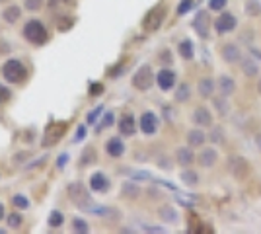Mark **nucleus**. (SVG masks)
Instances as JSON below:
<instances>
[{
    "label": "nucleus",
    "mask_w": 261,
    "mask_h": 234,
    "mask_svg": "<svg viewBox=\"0 0 261 234\" xmlns=\"http://www.w3.org/2000/svg\"><path fill=\"white\" fill-rule=\"evenodd\" d=\"M22 35L32 45H45L49 41V32H47L45 24L39 22V20H35V18H32V20L26 22V26L22 28Z\"/></svg>",
    "instance_id": "f257e3e1"
},
{
    "label": "nucleus",
    "mask_w": 261,
    "mask_h": 234,
    "mask_svg": "<svg viewBox=\"0 0 261 234\" xmlns=\"http://www.w3.org/2000/svg\"><path fill=\"white\" fill-rule=\"evenodd\" d=\"M226 172L236 180V182H245L251 174V162L245 156L240 154H232L226 160Z\"/></svg>",
    "instance_id": "f03ea898"
},
{
    "label": "nucleus",
    "mask_w": 261,
    "mask_h": 234,
    "mask_svg": "<svg viewBox=\"0 0 261 234\" xmlns=\"http://www.w3.org/2000/svg\"><path fill=\"white\" fill-rule=\"evenodd\" d=\"M0 74H2V78L8 82V84H20L28 78V68L22 61L18 59H8L2 68H0Z\"/></svg>",
    "instance_id": "7ed1b4c3"
},
{
    "label": "nucleus",
    "mask_w": 261,
    "mask_h": 234,
    "mask_svg": "<svg viewBox=\"0 0 261 234\" xmlns=\"http://www.w3.org/2000/svg\"><path fill=\"white\" fill-rule=\"evenodd\" d=\"M154 82H156V74H154V70H152V67L148 63L141 65L135 70L133 78H130V84H133V88L139 90V92H148L154 86Z\"/></svg>",
    "instance_id": "20e7f679"
},
{
    "label": "nucleus",
    "mask_w": 261,
    "mask_h": 234,
    "mask_svg": "<svg viewBox=\"0 0 261 234\" xmlns=\"http://www.w3.org/2000/svg\"><path fill=\"white\" fill-rule=\"evenodd\" d=\"M238 26H240V22H238L236 14L230 12V10H222V12H218V16H216L214 22H212V30H214L216 35H228V33H234V32L238 30Z\"/></svg>",
    "instance_id": "39448f33"
},
{
    "label": "nucleus",
    "mask_w": 261,
    "mask_h": 234,
    "mask_svg": "<svg viewBox=\"0 0 261 234\" xmlns=\"http://www.w3.org/2000/svg\"><path fill=\"white\" fill-rule=\"evenodd\" d=\"M66 195H68V199H70L76 207H80V209H84L86 205L92 203L90 189H88L82 182H70V184L66 185Z\"/></svg>",
    "instance_id": "423d86ee"
},
{
    "label": "nucleus",
    "mask_w": 261,
    "mask_h": 234,
    "mask_svg": "<svg viewBox=\"0 0 261 234\" xmlns=\"http://www.w3.org/2000/svg\"><path fill=\"white\" fill-rule=\"evenodd\" d=\"M218 55H220L222 63H226V65H230V67L240 65V61H242V57H244L240 45L234 43V41H224V43L218 47Z\"/></svg>",
    "instance_id": "0eeeda50"
},
{
    "label": "nucleus",
    "mask_w": 261,
    "mask_h": 234,
    "mask_svg": "<svg viewBox=\"0 0 261 234\" xmlns=\"http://www.w3.org/2000/svg\"><path fill=\"white\" fill-rule=\"evenodd\" d=\"M191 123L201 129H211L214 125V113L207 105H197L191 111Z\"/></svg>",
    "instance_id": "6e6552de"
},
{
    "label": "nucleus",
    "mask_w": 261,
    "mask_h": 234,
    "mask_svg": "<svg viewBox=\"0 0 261 234\" xmlns=\"http://www.w3.org/2000/svg\"><path fill=\"white\" fill-rule=\"evenodd\" d=\"M139 129L143 131V135L147 137H154L160 129V117L154 111H143V115L139 117Z\"/></svg>",
    "instance_id": "1a4fd4ad"
},
{
    "label": "nucleus",
    "mask_w": 261,
    "mask_h": 234,
    "mask_svg": "<svg viewBox=\"0 0 261 234\" xmlns=\"http://www.w3.org/2000/svg\"><path fill=\"white\" fill-rule=\"evenodd\" d=\"M164 18H166V8H164V6H156V8H152V10L145 16V20H143V30L148 32V33L158 32L160 26L164 24Z\"/></svg>",
    "instance_id": "9d476101"
},
{
    "label": "nucleus",
    "mask_w": 261,
    "mask_h": 234,
    "mask_svg": "<svg viewBox=\"0 0 261 234\" xmlns=\"http://www.w3.org/2000/svg\"><path fill=\"white\" fill-rule=\"evenodd\" d=\"M193 30L201 39H209L211 30H212V20H211V10H199L195 20H193Z\"/></svg>",
    "instance_id": "9b49d317"
},
{
    "label": "nucleus",
    "mask_w": 261,
    "mask_h": 234,
    "mask_svg": "<svg viewBox=\"0 0 261 234\" xmlns=\"http://www.w3.org/2000/svg\"><path fill=\"white\" fill-rule=\"evenodd\" d=\"M156 84L162 92H170L176 88L178 84V74L172 67H162L158 72H156Z\"/></svg>",
    "instance_id": "f8f14e48"
},
{
    "label": "nucleus",
    "mask_w": 261,
    "mask_h": 234,
    "mask_svg": "<svg viewBox=\"0 0 261 234\" xmlns=\"http://www.w3.org/2000/svg\"><path fill=\"white\" fill-rule=\"evenodd\" d=\"M218 150H216V147L214 145H211V147H201L199 149V154H197V164L203 168V170H211V168H214L216 166V162H218Z\"/></svg>",
    "instance_id": "ddd939ff"
},
{
    "label": "nucleus",
    "mask_w": 261,
    "mask_h": 234,
    "mask_svg": "<svg viewBox=\"0 0 261 234\" xmlns=\"http://www.w3.org/2000/svg\"><path fill=\"white\" fill-rule=\"evenodd\" d=\"M117 129H119L121 137H133L139 129V121L135 119L133 113H123L117 121Z\"/></svg>",
    "instance_id": "4468645a"
},
{
    "label": "nucleus",
    "mask_w": 261,
    "mask_h": 234,
    "mask_svg": "<svg viewBox=\"0 0 261 234\" xmlns=\"http://www.w3.org/2000/svg\"><path fill=\"white\" fill-rule=\"evenodd\" d=\"M174 160L178 162V166L181 168H189L197 162V154H195V149L185 145V147H178L176 152H174Z\"/></svg>",
    "instance_id": "2eb2a0df"
},
{
    "label": "nucleus",
    "mask_w": 261,
    "mask_h": 234,
    "mask_svg": "<svg viewBox=\"0 0 261 234\" xmlns=\"http://www.w3.org/2000/svg\"><path fill=\"white\" fill-rule=\"evenodd\" d=\"M216 92L222 94V96H226V98H232V96L238 92V82H236V78L230 76V74H220V76L216 78Z\"/></svg>",
    "instance_id": "dca6fc26"
},
{
    "label": "nucleus",
    "mask_w": 261,
    "mask_h": 234,
    "mask_svg": "<svg viewBox=\"0 0 261 234\" xmlns=\"http://www.w3.org/2000/svg\"><path fill=\"white\" fill-rule=\"evenodd\" d=\"M240 70H242V74H244L245 78H259V74H261L259 63H257L253 57H249V55H244V57H242V61H240Z\"/></svg>",
    "instance_id": "f3484780"
},
{
    "label": "nucleus",
    "mask_w": 261,
    "mask_h": 234,
    "mask_svg": "<svg viewBox=\"0 0 261 234\" xmlns=\"http://www.w3.org/2000/svg\"><path fill=\"white\" fill-rule=\"evenodd\" d=\"M197 94L203 100H212V96L216 94V78L212 76H203L197 82Z\"/></svg>",
    "instance_id": "a211bd4d"
},
{
    "label": "nucleus",
    "mask_w": 261,
    "mask_h": 234,
    "mask_svg": "<svg viewBox=\"0 0 261 234\" xmlns=\"http://www.w3.org/2000/svg\"><path fill=\"white\" fill-rule=\"evenodd\" d=\"M103 150H105V154H107L109 158H121V156L127 152V147H125V143H123L121 137H109V139L105 141Z\"/></svg>",
    "instance_id": "6ab92c4d"
},
{
    "label": "nucleus",
    "mask_w": 261,
    "mask_h": 234,
    "mask_svg": "<svg viewBox=\"0 0 261 234\" xmlns=\"http://www.w3.org/2000/svg\"><path fill=\"white\" fill-rule=\"evenodd\" d=\"M90 189L96 193H107L111 189V180L103 172H94L90 176Z\"/></svg>",
    "instance_id": "aec40b11"
},
{
    "label": "nucleus",
    "mask_w": 261,
    "mask_h": 234,
    "mask_svg": "<svg viewBox=\"0 0 261 234\" xmlns=\"http://www.w3.org/2000/svg\"><path fill=\"white\" fill-rule=\"evenodd\" d=\"M185 141H187V145H189V147H193V149H201V147H205V145H207L209 137H207L205 129H201V127H195V125H193V129H189V131L185 133Z\"/></svg>",
    "instance_id": "412c9836"
},
{
    "label": "nucleus",
    "mask_w": 261,
    "mask_h": 234,
    "mask_svg": "<svg viewBox=\"0 0 261 234\" xmlns=\"http://www.w3.org/2000/svg\"><path fill=\"white\" fill-rule=\"evenodd\" d=\"M212 109L216 111V115L220 117V119H224V117H228L230 115V111H232V105H230V98H226V96H222V94H214L212 96Z\"/></svg>",
    "instance_id": "4be33fe9"
},
{
    "label": "nucleus",
    "mask_w": 261,
    "mask_h": 234,
    "mask_svg": "<svg viewBox=\"0 0 261 234\" xmlns=\"http://www.w3.org/2000/svg\"><path fill=\"white\" fill-rule=\"evenodd\" d=\"M65 131H66V123H53V125L47 129V133H45L43 147H51V145L59 143L61 137L65 135Z\"/></svg>",
    "instance_id": "5701e85b"
},
{
    "label": "nucleus",
    "mask_w": 261,
    "mask_h": 234,
    "mask_svg": "<svg viewBox=\"0 0 261 234\" xmlns=\"http://www.w3.org/2000/svg\"><path fill=\"white\" fill-rule=\"evenodd\" d=\"M179 182L183 185H187V187H197L201 184V174L195 168H191V166L189 168H183L179 172Z\"/></svg>",
    "instance_id": "b1692460"
},
{
    "label": "nucleus",
    "mask_w": 261,
    "mask_h": 234,
    "mask_svg": "<svg viewBox=\"0 0 261 234\" xmlns=\"http://www.w3.org/2000/svg\"><path fill=\"white\" fill-rule=\"evenodd\" d=\"M207 137H209V143L214 145V147L226 143V133H224V127H222V125H212V127L209 129Z\"/></svg>",
    "instance_id": "393cba45"
},
{
    "label": "nucleus",
    "mask_w": 261,
    "mask_h": 234,
    "mask_svg": "<svg viewBox=\"0 0 261 234\" xmlns=\"http://www.w3.org/2000/svg\"><path fill=\"white\" fill-rule=\"evenodd\" d=\"M141 193H143V189L135 182H125L121 187V197H125V199H139Z\"/></svg>",
    "instance_id": "a878e982"
},
{
    "label": "nucleus",
    "mask_w": 261,
    "mask_h": 234,
    "mask_svg": "<svg viewBox=\"0 0 261 234\" xmlns=\"http://www.w3.org/2000/svg\"><path fill=\"white\" fill-rule=\"evenodd\" d=\"M178 53H179V57L183 61H193V57H195V45H193V41L191 39H181L178 43Z\"/></svg>",
    "instance_id": "bb28decb"
},
{
    "label": "nucleus",
    "mask_w": 261,
    "mask_h": 234,
    "mask_svg": "<svg viewBox=\"0 0 261 234\" xmlns=\"http://www.w3.org/2000/svg\"><path fill=\"white\" fill-rule=\"evenodd\" d=\"M158 217H160L164 222H168V224H176V222L179 220V215H178V211H176L172 205H162L160 211H158Z\"/></svg>",
    "instance_id": "cd10ccee"
},
{
    "label": "nucleus",
    "mask_w": 261,
    "mask_h": 234,
    "mask_svg": "<svg viewBox=\"0 0 261 234\" xmlns=\"http://www.w3.org/2000/svg\"><path fill=\"white\" fill-rule=\"evenodd\" d=\"M20 18H22V8L16 6V4L6 6V8L2 10V20H4L6 24H16Z\"/></svg>",
    "instance_id": "c85d7f7f"
},
{
    "label": "nucleus",
    "mask_w": 261,
    "mask_h": 234,
    "mask_svg": "<svg viewBox=\"0 0 261 234\" xmlns=\"http://www.w3.org/2000/svg\"><path fill=\"white\" fill-rule=\"evenodd\" d=\"M174 100H176L178 103L189 101V100H191V86H189L187 82H181V84L176 88V92H174Z\"/></svg>",
    "instance_id": "c756f323"
},
{
    "label": "nucleus",
    "mask_w": 261,
    "mask_h": 234,
    "mask_svg": "<svg viewBox=\"0 0 261 234\" xmlns=\"http://www.w3.org/2000/svg\"><path fill=\"white\" fill-rule=\"evenodd\" d=\"M244 12L247 18H259L261 16V0H245Z\"/></svg>",
    "instance_id": "7c9ffc66"
},
{
    "label": "nucleus",
    "mask_w": 261,
    "mask_h": 234,
    "mask_svg": "<svg viewBox=\"0 0 261 234\" xmlns=\"http://www.w3.org/2000/svg\"><path fill=\"white\" fill-rule=\"evenodd\" d=\"M96 162V150L92 149V147H88L84 152H82V156H80V166H90V164H94Z\"/></svg>",
    "instance_id": "2f4dec72"
},
{
    "label": "nucleus",
    "mask_w": 261,
    "mask_h": 234,
    "mask_svg": "<svg viewBox=\"0 0 261 234\" xmlns=\"http://www.w3.org/2000/svg\"><path fill=\"white\" fill-rule=\"evenodd\" d=\"M43 4H45V0H24V10L33 14V12H39L43 8Z\"/></svg>",
    "instance_id": "473e14b6"
},
{
    "label": "nucleus",
    "mask_w": 261,
    "mask_h": 234,
    "mask_svg": "<svg viewBox=\"0 0 261 234\" xmlns=\"http://www.w3.org/2000/svg\"><path fill=\"white\" fill-rule=\"evenodd\" d=\"M226 6H228V0H209V4H207V8L211 12H214V14L226 10Z\"/></svg>",
    "instance_id": "72a5a7b5"
},
{
    "label": "nucleus",
    "mask_w": 261,
    "mask_h": 234,
    "mask_svg": "<svg viewBox=\"0 0 261 234\" xmlns=\"http://www.w3.org/2000/svg\"><path fill=\"white\" fill-rule=\"evenodd\" d=\"M158 61L162 67H172L174 65V55H172V49H162L160 55H158Z\"/></svg>",
    "instance_id": "f704fd0d"
},
{
    "label": "nucleus",
    "mask_w": 261,
    "mask_h": 234,
    "mask_svg": "<svg viewBox=\"0 0 261 234\" xmlns=\"http://www.w3.org/2000/svg\"><path fill=\"white\" fill-rule=\"evenodd\" d=\"M63 222H65V217H63L61 211H53L49 215V226L51 228H59V226H63Z\"/></svg>",
    "instance_id": "c9c22d12"
},
{
    "label": "nucleus",
    "mask_w": 261,
    "mask_h": 234,
    "mask_svg": "<svg viewBox=\"0 0 261 234\" xmlns=\"http://www.w3.org/2000/svg\"><path fill=\"white\" fill-rule=\"evenodd\" d=\"M12 203L16 205V209H22V211L30 207V201H28V197H26V195H22V193L14 195V197H12Z\"/></svg>",
    "instance_id": "e433bc0d"
},
{
    "label": "nucleus",
    "mask_w": 261,
    "mask_h": 234,
    "mask_svg": "<svg viewBox=\"0 0 261 234\" xmlns=\"http://www.w3.org/2000/svg\"><path fill=\"white\" fill-rule=\"evenodd\" d=\"M22 220H24L22 213H12V215H8V218H6V222H8L10 228H18V226H22Z\"/></svg>",
    "instance_id": "4c0bfd02"
},
{
    "label": "nucleus",
    "mask_w": 261,
    "mask_h": 234,
    "mask_svg": "<svg viewBox=\"0 0 261 234\" xmlns=\"http://www.w3.org/2000/svg\"><path fill=\"white\" fill-rule=\"evenodd\" d=\"M195 6V2H193V0H181V2H179V6H178V16H185L191 8Z\"/></svg>",
    "instance_id": "58836bf2"
},
{
    "label": "nucleus",
    "mask_w": 261,
    "mask_h": 234,
    "mask_svg": "<svg viewBox=\"0 0 261 234\" xmlns=\"http://www.w3.org/2000/svg\"><path fill=\"white\" fill-rule=\"evenodd\" d=\"M113 123H115V119H113V113L109 111V113H105V117H103V121H101V123H99V125H98L96 129H98V133H99V131L107 129V127H109V125H113Z\"/></svg>",
    "instance_id": "ea45409f"
},
{
    "label": "nucleus",
    "mask_w": 261,
    "mask_h": 234,
    "mask_svg": "<svg viewBox=\"0 0 261 234\" xmlns=\"http://www.w3.org/2000/svg\"><path fill=\"white\" fill-rule=\"evenodd\" d=\"M72 228H74V232H88V222L82 220V218H74L72 220Z\"/></svg>",
    "instance_id": "a19ab883"
},
{
    "label": "nucleus",
    "mask_w": 261,
    "mask_h": 234,
    "mask_svg": "<svg viewBox=\"0 0 261 234\" xmlns=\"http://www.w3.org/2000/svg\"><path fill=\"white\" fill-rule=\"evenodd\" d=\"M10 96H12L10 88H6L4 84H0V103H4V101H8V100H10Z\"/></svg>",
    "instance_id": "79ce46f5"
},
{
    "label": "nucleus",
    "mask_w": 261,
    "mask_h": 234,
    "mask_svg": "<svg viewBox=\"0 0 261 234\" xmlns=\"http://www.w3.org/2000/svg\"><path fill=\"white\" fill-rule=\"evenodd\" d=\"M72 24H74V20H70V18H63V20H59V32H66V30H70Z\"/></svg>",
    "instance_id": "37998d69"
},
{
    "label": "nucleus",
    "mask_w": 261,
    "mask_h": 234,
    "mask_svg": "<svg viewBox=\"0 0 261 234\" xmlns=\"http://www.w3.org/2000/svg\"><path fill=\"white\" fill-rule=\"evenodd\" d=\"M98 94H103V84L101 82H96L90 86V96H98Z\"/></svg>",
    "instance_id": "c03bdc74"
},
{
    "label": "nucleus",
    "mask_w": 261,
    "mask_h": 234,
    "mask_svg": "<svg viewBox=\"0 0 261 234\" xmlns=\"http://www.w3.org/2000/svg\"><path fill=\"white\" fill-rule=\"evenodd\" d=\"M158 168H162V170H172V160L160 158V160H158Z\"/></svg>",
    "instance_id": "a18cd8bd"
},
{
    "label": "nucleus",
    "mask_w": 261,
    "mask_h": 234,
    "mask_svg": "<svg viewBox=\"0 0 261 234\" xmlns=\"http://www.w3.org/2000/svg\"><path fill=\"white\" fill-rule=\"evenodd\" d=\"M99 113H101V105H99V107H96V109L88 115V123H96V117H98Z\"/></svg>",
    "instance_id": "49530a36"
},
{
    "label": "nucleus",
    "mask_w": 261,
    "mask_h": 234,
    "mask_svg": "<svg viewBox=\"0 0 261 234\" xmlns=\"http://www.w3.org/2000/svg\"><path fill=\"white\" fill-rule=\"evenodd\" d=\"M6 53H10V45H8L6 41L0 39V57H4Z\"/></svg>",
    "instance_id": "de8ad7c7"
},
{
    "label": "nucleus",
    "mask_w": 261,
    "mask_h": 234,
    "mask_svg": "<svg viewBox=\"0 0 261 234\" xmlns=\"http://www.w3.org/2000/svg\"><path fill=\"white\" fill-rule=\"evenodd\" d=\"M82 137H86V127H84V125H80V127H78V135H76V141H80Z\"/></svg>",
    "instance_id": "09e8293b"
},
{
    "label": "nucleus",
    "mask_w": 261,
    "mask_h": 234,
    "mask_svg": "<svg viewBox=\"0 0 261 234\" xmlns=\"http://www.w3.org/2000/svg\"><path fill=\"white\" fill-rule=\"evenodd\" d=\"M255 147L261 150V133H257V135H255Z\"/></svg>",
    "instance_id": "8fccbe9b"
},
{
    "label": "nucleus",
    "mask_w": 261,
    "mask_h": 234,
    "mask_svg": "<svg viewBox=\"0 0 261 234\" xmlns=\"http://www.w3.org/2000/svg\"><path fill=\"white\" fill-rule=\"evenodd\" d=\"M6 217V209H4V205L2 203H0V220H2Z\"/></svg>",
    "instance_id": "3c124183"
},
{
    "label": "nucleus",
    "mask_w": 261,
    "mask_h": 234,
    "mask_svg": "<svg viewBox=\"0 0 261 234\" xmlns=\"http://www.w3.org/2000/svg\"><path fill=\"white\" fill-rule=\"evenodd\" d=\"M47 4H49L51 8H55V6L59 4V0H47Z\"/></svg>",
    "instance_id": "603ef678"
},
{
    "label": "nucleus",
    "mask_w": 261,
    "mask_h": 234,
    "mask_svg": "<svg viewBox=\"0 0 261 234\" xmlns=\"http://www.w3.org/2000/svg\"><path fill=\"white\" fill-rule=\"evenodd\" d=\"M257 94L261 96V74H259V82H257Z\"/></svg>",
    "instance_id": "864d4df0"
},
{
    "label": "nucleus",
    "mask_w": 261,
    "mask_h": 234,
    "mask_svg": "<svg viewBox=\"0 0 261 234\" xmlns=\"http://www.w3.org/2000/svg\"><path fill=\"white\" fill-rule=\"evenodd\" d=\"M59 2H63V4H68V2H70V0H59Z\"/></svg>",
    "instance_id": "5fc2aeb1"
},
{
    "label": "nucleus",
    "mask_w": 261,
    "mask_h": 234,
    "mask_svg": "<svg viewBox=\"0 0 261 234\" xmlns=\"http://www.w3.org/2000/svg\"><path fill=\"white\" fill-rule=\"evenodd\" d=\"M4 2H8V0H0V4H4Z\"/></svg>",
    "instance_id": "6e6d98bb"
}]
</instances>
